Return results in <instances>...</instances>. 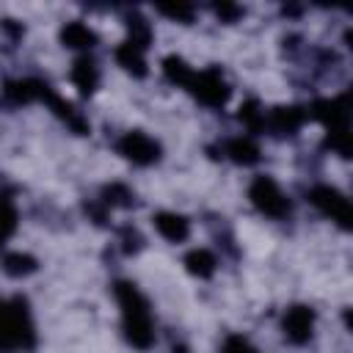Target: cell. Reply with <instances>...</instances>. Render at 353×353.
Returning <instances> with one entry per match:
<instances>
[{
	"instance_id": "8",
	"label": "cell",
	"mask_w": 353,
	"mask_h": 353,
	"mask_svg": "<svg viewBox=\"0 0 353 353\" xmlns=\"http://www.w3.org/2000/svg\"><path fill=\"white\" fill-rule=\"evenodd\" d=\"M317 121L328 127V132H347V105L345 99H320L309 110Z\"/></svg>"
},
{
	"instance_id": "3",
	"label": "cell",
	"mask_w": 353,
	"mask_h": 353,
	"mask_svg": "<svg viewBox=\"0 0 353 353\" xmlns=\"http://www.w3.org/2000/svg\"><path fill=\"white\" fill-rule=\"evenodd\" d=\"M248 196L254 201V207L259 212H265L268 218H284L290 212V201L287 196L279 190V185L270 176H256L248 188Z\"/></svg>"
},
{
	"instance_id": "20",
	"label": "cell",
	"mask_w": 353,
	"mask_h": 353,
	"mask_svg": "<svg viewBox=\"0 0 353 353\" xmlns=\"http://www.w3.org/2000/svg\"><path fill=\"white\" fill-rule=\"evenodd\" d=\"M240 121H245L251 130H259V127L265 124V116H262V110H259V105H256L254 99L240 108Z\"/></svg>"
},
{
	"instance_id": "14",
	"label": "cell",
	"mask_w": 353,
	"mask_h": 353,
	"mask_svg": "<svg viewBox=\"0 0 353 353\" xmlns=\"http://www.w3.org/2000/svg\"><path fill=\"white\" fill-rule=\"evenodd\" d=\"M116 61L127 69V72H132L135 77H143L146 74V61H143V50H138L135 44H130V41H124V44H119V50H116Z\"/></svg>"
},
{
	"instance_id": "15",
	"label": "cell",
	"mask_w": 353,
	"mask_h": 353,
	"mask_svg": "<svg viewBox=\"0 0 353 353\" xmlns=\"http://www.w3.org/2000/svg\"><path fill=\"white\" fill-rule=\"evenodd\" d=\"M185 265L193 276L199 279H210L215 273V256L207 251V248H193L188 256H185Z\"/></svg>"
},
{
	"instance_id": "6",
	"label": "cell",
	"mask_w": 353,
	"mask_h": 353,
	"mask_svg": "<svg viewBox=\"0 0 353 353\" xmlns=\"http://www.w3.org/2000/svg\"><path fill=\"white\" fill-rule=\"evenodd\" d=\"M116 149H119L127 160H132V163H138V165H152V163H157V157H160V143H157L154 138H149L146 132H127V135L116 143Z\"/></svg>"
},
{
	"instance_id": "24",
	"label": "cell",
	"mask_w": 353,
	"mask_h": 353,
	"mask_svg": "<svg viewBox=\"0 0 353 353\" xmlns=\"http://www.w3.org/2000/svg\"><path fill=\"white\" fill-rule=\"evenodd\" d=\"M215 14L223 17V19H234V17H240V8L237 6H218Z\"/></svg>"
},
{
	"instance_id": "5",
	"label": "cell",
	"mask_w": 353,
	"mask_h": 353,
	"mask_svg": "<svg viewBox=\"0 0 353 353\" xmlns=\"http://www.w3.org/2000/svg\"><path fill=\"white\" fill-rule=\"evenodd\" d=\"M309 201H312L323 215H328L331 221H336L342 229L350 226V204H347V199H345L336 188L317 185V188L309 190Z\"/></svg>"
},
{
	"instance_id": "17",
	"label": "cell",
	"mask_w": 353,
	"mask_h": 353,
	"mask_svg": "<svg viewBox=\"0 0 353 353\" xmlns=\"http://www.w3.org/2000/svg\"><path fill=\"white\" fill-rule=\"evenodd\" d=\"M163 72L171 83H179V85H190V80H193V69L179 55H165L163 58Z\"/></svg>"
},
{
	"instance_id": "21",
	"label": "cell",
	"mask_w": 353,
	"mask_h": 353,
	"mask_svg": "<svg viewBox=\"0 0 353 353\" xmlns=\"http://www.w3.org/2000/svg\"><path fill=\"white\" fill-rule=\"evenodd\" d=\"M157 11L165 14V17H174V19H185V22H190V17H193L190 6H160Z\"/></svg>"
},
{
	"instance_id": "2",
	"label": "cell",
	"mask_w": 353,
	"mask_h": 353,
	"mask_svg": "<svg viewBox=\"0 0 353 353\" xmlns=\"http://www.w3.org/2000/svg\"><path fill=\"white\" fill-rule=\"evenodd\" d=\"M33 342H36V334H33V323H30L25 298L0 301V350L3 353L30 350Z\"/></svg>"
},
{
	"instance_id": "16",
	"label": "cell",
	"mask_w": 353,
	"mask_h": 353,
	"mask_svg": "<svg viewBox=\"0 0 353 353\" xmlns=\"http://www.w3.org/2000/svg\"><path fill=\"white\" fill-rule=\"evenodd\" d=\"M36 268H39V265H36V259H33L30 254L11 251V254H6V256H3V270H6L8 276H14V279L28 276V273H33Z\"/></svg>"
},
{
	"instance_id": "13",
	"label": "cell",
	"mask_w": 353,
	"mask_h": 353,
	"mask_svg": "<svg viewBox=\"0 0 353 353\" xmlns=\"http://www.w3.org/2000/svg\"><path fill=\"white\" fill-rule=\"evenodd\" d=\"M226 154H229L234 163H240V165H251V163L259 160V146H256L248 135H240V138H232V141L226 143Z\"/></svg>"
},
{
	"instance_id": "12",
	"label": "cell",
	"mask_w": 353,
	"mask_h": 353,
	"mask_svg": "<svg viewBox=\"0 0 353 353\" xmlns=\"http://www.w3.org/2000/svg\"><path fill=\"white\" fill-rule=\"evenodd\" d=\"M72 83L74 88H80V94H91L97 88V80H99V72H97V63L85 55V58H77L74 66H72Z\"/></svg>"
},
{
	"instance_id": "11",
	"label": "cell",
	"mask_w": 353,
	"mask_h": 353,
	"mask_svg": "<svg viewBox=\"0 0 353 353\" xmlns=\"http://www.w3.org/2000/svg\"><path fill=\"white\" fill-rule=\"evenodd\" d=\"M61 41L72 50H91L97 44V33L83 22H66L61 28Z\"/></svg>"
},
{
	"instance_id": "7",
	"label": "cell",
	"mask_w": 353,
	"mask_h": 353,
	"mask_svg": "<svg viewBox=\"0 0 353 353\" xmlns=\"http://www.w3.org/2000/svg\"><path fill=\"white\" fill-rule=\"evenodd\" d=\"M281 328H284V336L295 345H303L309 342L312 336V328H314V312L309 306H292L287 309L284 320H281Z\"/></svg>"
},
{
	"instance_id": "18",
	"label": "cell",
	"mask_w": 353,
	"mask_h": 353,
	"mask_svg": "<svg viewBox=\"0 0 353 353\" xmlns=\"http://www.w3.org/2000/svg\"><path fill=\"white\" fill-rule=\"evenodd\" d=\"M17 229V210H14V201L8 196L0 199V245L14 234Z\"/></svg>"
},
{
	"instance_id": "22",
	"label": "cell",
	"mask_w": 353,
	"mask_h": 353,
	"mask_svg": "<svg viewBox=\"0 0 353 353\" xmlns=\"http://www.w3.org/2000/svg\"><path fill=\"white\" fill-rule=\"evenodd\" d=\"M223 353H254V347H251L243 336L234 334V336H229V339L223 342Z\"/></svg>"
},
{
	"instance_id": "1",
	"label": "cell",
	"mask_w": 353,
	"mask_h": 353,
	"mask_svg": "<svg viewBox=\"0 0 353 353\" xmlns=\"http://www.w3.org/2000/svg\"><path fill=\"white\" fill-rule=\"evenodd\" d=\"M113 295L121 306V317H124V334L127 339L146 350L154 342V331H152V317H149V303L146 298L135 290V284L130 281H116L113 284Z\"/></svg>"
},
{
	"instance_id": "23",
	"label": "cell",
	"mask_w": 353,
	"mask_h": 353,
	"mask_svg": "<svg viewBox=\"0 0 353 353\" xmlns=\"http://www.w3.org/2000/svg\"><path fill=\"white\" fill-rule=\"evenodd\" d=\"M141 243H143V240H141V234H138V232H132V229H127V232H124V251H127V254H130V251H138V248H141Z\"/></svg>"
},
{
	"instance_id": "19",
	"label": "cell",
	"mask_w": 353,
	"mask_h": 353,
	"mask_svg": "<svg viewBox=\"0 0 353 353\" xmlns=\"http://www.w3.org/2000/svg\"><path fill=\"white\" fill-rule=\"evenodd\" d=\"M102 201H105V204H110V207H130L135 199H132V193H130V188H127V185L113 182V185H108V188L102 190Z\"/></svg>"
},
{
	"instance_id": "10",
	"label": "cell",
	"mask_w": 353,
	"mask_h": 353,
	"mask_svg": "<svg viewBox=\"0 0 353 353\" xmlns=\"http://www.w3.org/2000/svg\"><path fill=\"white\" fill-rule=\"evenodd\" d=\"M154 226H157V232H160L165 240H171V243H182V240L190 234V223H188L182 215H176V212H157V215H154Z\"/></svg>"
},
{
	"instance_id": "4",
	"label": "cell",
	"mask_w": 353,
	"mask_h": 353,
	"mask_svg": "<svg viewBox=\"0 0 353 353\" xmlns=\"http://www.w3.org/2000/svg\"><path fill=\"white\" fill-rule=\"evenodd\" d=\"M193 94H196V99L199 102H204V105H210V108H221V105H226V99H229V85H226V80H223V74H221V69H204V72H193V80H190V85H188Z\"/></svg>"
},
{
	"instance_id": "9",
	"label": "cell",
	"mask_w": 353,
	"mask_h": 353,
	"mask_svg": "<svg viewBox=\"0 0 353 353\" xmlns=\"http://www.w3.org/2000/svg\"><path fill=\"white\" fill-rule=\"evenodd\" d=\"M303 119H306V113H303L301 108H292V105H290V108H273L265 124H268L276 135H295V132L301 130Z\"/></svg>"
}]
</instances>
